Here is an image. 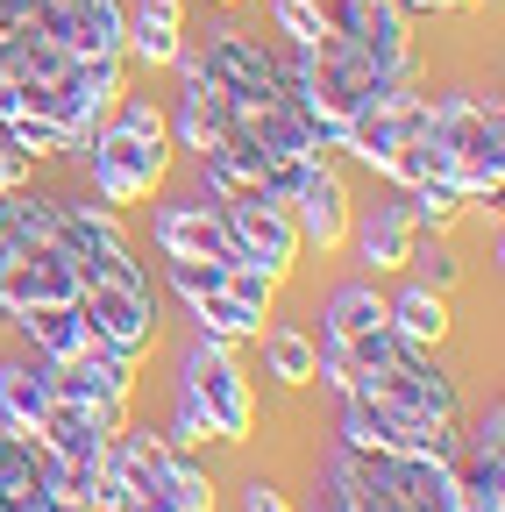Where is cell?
Masks as SVG:
<instances>
[{"mask_svg": "<svg viewBox=\"0 0 505 512\" xmlns=\"http://www.w3.org/2000/svg\"><path fill=\"white\" fill-rule=\"evenodd\" d=\"M427 143L441 150V178H456L470 207L498 200V185H505V114H498V100L441 93L427 107Z\"/></svg>", "mask_w": 505, "mask_h": 512, "instance_id": "6da1fadb", "label": "cell"}, {"mask_svg": "<svg viewBox=\"0 0 505 512\" xmlns=\"http://www.w3.org/2000/svg\"><path fill=\"white\" fill-rule=\"evenodd\" d=\"M171 178V143H150V136H129L121 121H100V136L86 150V185L100 207H143L150 192H164Z\"/></svg>", "mask_w": 505, "mask_h": 512, "instance_id": "7a4b0ae2", "label": "cell"}, {"mask_svg": "<svg viewBox=\"0 0 505 512\" xmlns=\"http://www.w3.org/2000/svg\"><path fill=\"white\" fill-rule=\"evenodd\" d=\"M178 392L207 406V420H214L221 441H249V427H257V392H249L242 363L228 356V342H214V335H193V342H185V356H178Z\"/></svg>", "mask_w": 505, "mask_h": 512, "instance_id": "3957f363", "label": "cell"}, {"mask_svg": "<svg viewBox=\"0 0 505 512\" xmlns=\"http://www.w3.org/2000/svg\"><path fill=\"white\" fill-rule=\"evenodd\" d=\"M342 448H356V456H434V463H456L463 448V427L449 420H413V413H392L377 399H342Z\"/></svg>", "mask_w": 505, "mask_h": 512, "instance_id": "277c9868", "label": "cell"}, {"mask_svg": "<svg viewBox=\"0 0 505 512\" xmlns=\"http://www.w3.org/2000/svg\"><path fill=\"white\" fill-rule=\"evenodd\" d=\"M356 399H377V406L413 413V420H449V427H463V392H456L449 370H434L427 349H406V356H392V363L363 370V377H356Z\"/></svg>", "mask_w": 505, "mask_h": 512, "instance_id": "5b68a950", "label": "cell"}, {"mask_svg": "<svg viewBox=\"0 0 505 512\" xmlns=\"http://www.w3.org/2000/svg\"><path fill=\"white\" fill-rule=\"evenodd\" d=\"M221 207V228H228V249L242 264H264L271 278H285L299 264V228H292V207L264 200V192H228Z\"/></svg>", "mask_w": 505, "mask_h": 512, "instance_id": "8992f818", "label": "cell"}, {"mask_svg": "<svg viewBox=\"0 0 505 512\" xmlns=\"http://www.w3.org/2000/svg\"><path fill=\"white\" fill-rule=\"evenodd\" d=\"M207 79L228 93V107H264V100H285V72H278V50H264L249 29H207Z\"/></svg>", "mask_w": 505, "mask_h": 512, "instance_id": "52a82bcc", "label": "cell"}, {"mask_svg": "<svg viewBox=\"0 0 505 512\" xmlns=\"http://www.w3.org/2000/svg\"><path fill=\"white\" fill-rule=\"evenodd\" d=\"M79 320H86L93 342H107L121 356H143L157 342V292H129L114 278H86L79 285Z\"/></svg>", "mask_w": 505, "mask_h": 512, "instance_id": "ba28073f", "label": "cell"}, {"mask_svg": "<svg viewBox=\"0 0 505 512\" xmlns=\"http://www.w3.org/2000/svg\"><path fill=\"white\" fill-rule=\"evenodd\" d=\"M349 185H342V171L328 164V157H313L306 164V178H299V192H292V228H299V249H342L349 242Z\"/></svg>", "mask_w": 505, "mask_h": 512, "instance_id": "9c48e42d", "label": "cell"}, {"mask_svg": "<svg viewBox=\"0 0 505 512\" xmlns=\"http://www.w3.org/2000/svg\"><path fill=\"white\" fill-rule=\"evenodd\" d=\"M150 242L164 249V256H200V264H228V228H221V207L207 200H164L157 214H150Z\"/></svg>", "mask_w": 505, "mask_h": 512, "instance_id": "30bf717a", "label": "cell"}, {"mask_svg": "<svg viewBox=\"0 0 505 512\" xmlns=\"http://www.w3.org/2000/svg\"><path fill=\"white\" fill-rule=\"evenodd\" d=\"M349 242L370 271H406L413 256V221H406V192H385L370 207H349Z\"/></svg>", "mask_w": 505, "mask_h": 512, "instance_id": "8fae6325", "label": "cell"}, {"mask_svg": "<svg viewBox=\"0 0 505 512\" xmlns=\"http://www.w3.org/2000/svg\"><path fill=\"white\" fill-rule=\"evenodd\" d=\"M50 406H57L50 363H36V356H8V363H0V434H29L36 441Z\"/></svg>", "mask_w": 505, "mask_h": 512, "instance_id": "7c38bea8", "label": "cell"}, {"mask_svg": "<svg viewBox=\"0 0 505 512\" xmlns=\"http://www.w3.org/2000/svg\"><path fill=\"white\" fill-rule=\"evenodd\" d=\"M0 235L15 249H57V235H65V200L36 192V185H8L0 192Z\"/></svg>", "mask_w": 505, "mask_h": 512, "instance_id": "4fadbf2b", "label": "cell"}, {"mask_svg": "<svg viewBox=\"0 0 505 512\" xmlns=\"http://www.w3.org/2000/svg\"><path fill=\"white\" fill-rule=\"evenodd\" d=\"M15 328H22V349H29L36 363H72V356L93 342L86 320H79V299H72V306H22Z\"/></svg>", "mask_w": 505, "mask_h": 512, "instance_id": "5bb4252c", "label": "cell"}, {"mask_svg": "<svg viewBox=\"0 0 505 512\" xmlns=\"http://www.w3.org/2000/svg\"><path fill=\"white\" fill-rule=\"evenodd\" d=\"M178 50H185V8L178 0H129V43H121V57L171 64Z\"/></svg>", "mask_w": 505, "mask_h": 512, "instance_id": "9a60e30c", "label": "cell"}, {"mask_svg": "<svg viewBox=\"0 0 505 512\" xmlns=\"http://www.w3.org/2000/svg\"><path fill=\"white\" fill-rule=\"evenodd\" d=\"M385 320L413 342V349H434V342H449V292H434V285H399L385 299Z\"/></svg>", "mask_w": 505, "mask_h": 512, "instance_id": "2e32d148", "label": "cell"}, {"mask_svg": "<svg viewBox=\"0 0 505 512\" xmlns=\"http://www.w3.org/2000/svg\"><path fill=\"white\" fill-rule=\"evenodd\" d=\"M363 328H385V292H377L370 278H349L321 299V342H349Z\"/></svg>", "mask_w": 505, "mask_h": 512, "instance_id": "e0dca14e", "label": "cell"}, {"mask_svg": "<svg viewBox=\"0 0 505 512\" xmlns=\"http://www.w3.org/2000/svg\"><path fill=\"white\" fill-rule=\"evenodd\" d=\"M463 207H470V200H463L456 178H427V185L406 192V221H413V235H449Z\"/></svg>", "mask_w": 505, "mask_h": 512, "instance_id": "ac0fdd59", "label": "cell"}, {"mask_svg": "<svg viewBox=\"0 0 505 512\" xmlns=\"http://www.w3.org/2000/svg\"><path fill=\"white\" fill-rule=\"evenodd\" d=\"M150 512H214V477L200 463H185V448H171V470H164Z\"/></svg>", "mask_w": 505, "mask_h": 512, "instance_id": "d6986e66", "label": "cell"}, {"mask_svg": "<svg viewBox=\"0 0 505 512\" xmlns=\"http://www.w3.org/2000/svg\"><path fill=\"white\" fill-rule=\"evenodd\" d=\"M193 320H200V335H214V342H249V335H264V313H249V306L228 299V292H200V299H193Z\"/></svg>", "mask_w": 505, "mask_h": 512, "instance_id": "ffe728a7", "label": "cell"}, {"mask_svg": "<svg viewBox=\"0 0 505 512\" xmlns=\"http://www.w3.org/2000/svg\"><path fill=\"white\" fill-rule=\"evenodd\" d=\"M36 463L43 448L29 434H0V498L8 505H36Z\"/></svg>", "mask_w": 505, "mask_h": 512, "instance_id": "44dd1931", "label": "cell"}, {"mask_svg": "<svg viewBox=\"0 0 505 512\" xmlns=\"http://www.w3.org/2000/svg\"><path fill=\"white\" fill-rule=\"evenodd\" d=\"M264 370L278 384H313V335L306 328H264Z\"/></svg>", "mask_w": 505, "mask_h": 512, "instance_id": "7402d4cb", "label": "cell"}, {"mask_svg": "<svg viewBox=\"0 0 505 512\" xmlns=\"http://www.w3.org/2000/svg\"><path fill=\"white\" fill-rule=\"evenodd\" d=\"M0 143L22 150L29 164H43V157H65V128L43 121V114H15V121H0Z\"/></svg>", "mask_w": 505, "mask_h": 512, "instance_id": "603a6c76", "label": "cell"}, {"mask_svg": "<svg viewBox=\"0 0 505 512\" xmlns=\"http://www.w3.org/2000/svg\"><path fill=\"white\" fill-rule=\"evenodd\" d=\"M221 292L242 299L249 313H264V320H271V306H278V278H271L264 264H242V256H228V264H221Z\"/></svg>", "mask_w": 505, "mask_h": 512, "instance_id": "cb8c5ba5", "label": "cell"}, {"mask_svg": "<svg viewBox=\"0 0 505 512\" xmlns=\"http://www.w3.org/2000/svg\"><path fill=\"white\" fill-rule=\"evenodd\" d=\"M271 22H278V36H285L292 50H313V43L335 29L321 0H271Z\"/></svg>", "mask_w": 505, "mask_h": 512, "instance_id": "d4e9b609", "label": "cell"}, {"mask_svg": "<svg viewBox=\"0 0 505 512\" xmlns=\"http://www.w3.org/2000/svg\"><path fill=\"white\" fill-rule=\"evenodd\" d=\"M406 264H420V285H434V292H449V285L463 278L456 249L441 242V235H413V256H406Z\"/></svg>", "mask_w": 505, "mask_h": 512, "instance_id": "484cf974", "label": "cell"}, {"mask_svg": "<svg viewBox=\"0 0 505 512\" xmlns=\"http://www.w3.org/2000/svg\"><path fill=\"white\" fill-rule=\"evenodd\" d=\"M164 441H171V448H207V441H221V434H214V420H207V406H200V399H185V392H178Z\"/></svg>", "mask_w": 505, "mask_h": 512, "instance_id": "4316f807", "label": "cell"}, {"mask_svg": "<svg viewBox=\"0 0 505 512\" xmlns=\"http://www.w3.org/2000/svg\"><path fill=\"white\" fill-rule=\"evenodd\" d=\"M313 377H321V384H328V392H335V399H349L363 370L349 363V349H342V342H313Z\"/></svg>", "mask_w": 505, "mask_h": 512, "instance_id": "83f0119b", "label": "cell"}, {"mask_svg": "<svg viewBox=\"0 0 505 512\" xmlns=\"http://www.w3.org/2000/svg\"><path fill=\"white\" fill-rule=\"evenodd\" d=\"M242 512H292V498H285L271 477H249V484H242Z\"/></svg>", "mask_w": 505, "mask_h": 512, "instance_id": "f1b7e54d", "label": "cell"}, {"mask_svg": "<svg viewBox=\"0 0 505 512\" xmlns=\"http://www.w3.org/2000/svg\"><path fill=\"white\" fill-rule=\"evenodd\" d=\"M8 185H29V157L0 143V192H8Z\"/></svg>", "mask_w": 505, "mask_h": 512, "instance_id": "f546056e", "label": "cell"}, {"mask_svg": "<svg viewBox=\"0 0 505 512\" xmlns=\"http://www.w3.org/2000/svg\"><path fill=\"white\" fill-rule=\"evenodd\" d=\"M321 8H335V0H321Z\"/></svg>", "mask_w": 505, "mask_h": 512, "instance_id": "4dcf8cb0", "label": "cell"}]
</instances>
